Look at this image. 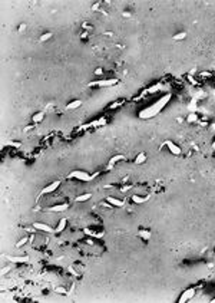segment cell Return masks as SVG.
Listing matches in <instances>:
<instances>
[{
    "label": "cell",
    "mask_w": 215,
    "mask_h": 303,
    "mask_svg": "<svg viewBox=\"0 0 215 303\" xmlns=\"http://www.w3.org/2000/svg\"><path fill=\"white\" fill-rule=\"evenodd\" d=\"M171 98H172V95L171 94H166L164 95L162 98H159L155 104H152L151 106H146L145 109H142L139 114V118L140 119H149V118H154L155 115H158L162 109L165 108V105L168 104L169 101H171Z\"/></svg>",
    "instance_id": "cell-1"
},
{
    "label": "cell",
    "mask_w": 215,
    "mask_h": 303,
    "mask_svg": "<svg viewBox=\"0 0 215 303\" xmlns=\"http://www.w3.org/2000/svg\"><path fill=\"white\" fill-rule=\"evenodd\" d=\"M93 177L95 175H89L86 171H82V170H75V171H72V172L69 174V178H76V180L83 181V183L90 181Z\"/></svg>",
    "instance_id": "cell-2"
},
{
    "label": "cell",
    "mask_w": 215,
    "mask_h": 303,
    "mask_svg": "<svg viewBox=\"0 0 215 303\" xmlns=\"http://www.w3.org/2000/svg\"><path fill=\"white\" fill-rule=\"evenodd\" d=\"M118 79L113 78V79H99V81H93L89 83V86H100V88H108V86H113L118 83Z\"/></svg>",
    "instance_id": "cell-3"
},
{
    "label": "cell",
    "mask_w": 215,
    "mask_h": 303,
    "mask_svg": "<svg viewBox=\"0 0 215 303\" xmlns=\"http://www.w3.org/2000/svg\"><path fill=\"white\" fill-rule=\"evenodd\" d=\"M195 296V289L194 287H189V289L187 290H184V293L179 296V299H178V302H181V303H185L188 302V300H191L192 297Z\"/></svg>",
    "instance_id": "cell-4"
},
{
    "label": "cell",
    "mask_w": 215,
    "mask_h": 303,
    "mask_svg": "<svg viewBox=\"0 0 215 303\" xmlns=\"http://www.w3.org/2000/svg\"><path fill=\"white\" fill-rule=\"evenodd\" d=\"M164 145H165V147H168L169 152H171V154H173V155H181V152H182V151H181V147H178V145L173 141H169V139H168V141L164 142Z\"/></svg>",
    "instance_id": "cell-5"
},
{
    "label": "cell",
    "mask_w": 215,
    "mask_h": 303,
    "mask_svg": "<svg viewBox=\"0 0 215 303\" xmlns=\"http://www.w3.org/2000/svg\"><path fill=\"white\" fill-rule=\"evenodd\" d=\"M33 227L36 228V230H39V231H43V233H52L53 231V228L49 226V224H46V223H33Z\"/></svg>",
    "instance_id": "cell-6"
},
{
    "label": "cell",
    "mask_w": 215,
    "mask_h": 303,
    "mask_svg": "<svg viewBox=\"0 0 215 303\" xmlns=\"http://www.w3.org/2000/svg\"><path fill=\"white\" fill-rule=\"evenodd\" d=\"M60 185V181L57 180V181H53V183H50L49 185H46L45 188L42 190V193L40 194H50V193H53L55 190H57V187Z\"/></svg>",
    "instance_id": "cell-7"
},
{
    "label": "cell",
    "mask_w": 215,
    "mask_h": 303,
    "mask_svg": "<svg viewBox=\"0 0 215 303\" xmlns=\"http://www.w3.org/2000/svg\"><path fill=\"white\" fill-rule=\"evenodd\" d=\"M106 203L112 207H123L125 205V201L116 198V197H106Z\"/></svg>",
    "instance_id": "cell-8"
},
{
    "label": "cell",
    "mask_w": 215,
    "mask_h": 303,
    "mask_svg": "<svg viewBox=\"0 0 215 303\" xmlns=\"http://www.w3.org/2000/svg\"><path fill=\"white\" fill-rule=\"evenodd\" d=\"M7 260L12 263H27L29 257L27 256H7Z\"/></svg>",
    "instance_id": "cell-9"
},
{
    "label": "cell",
    "mask_w": 215,
    "mask_h": 303,
    "mask_svg": "<svg viewBox=\"0 0 215 303\" xmlns=\"http://www.w3.org/2000/svg\"><path fill=\"white\" fill-rule=\"evenodd\" d=\"M67 207H69V204L67 203H62V204H56V205H53V207H50V209H47L49 211H56V213H60V211H65V210H67Z\"/></svg>",
    "instance_id": "cell-10"
},
{
    "label": "cell",
    "mask_w": 215,
    "mask_h": 303,
    "mask_svg": "<svg viewBox=\"0 0 215 303\" xmlns=\"http://www.w3.org/2000/svg\"><path fill=\"white\" fill-rule=\"evenodd\" d=\"M148 200H149V195H146V197H142V195H138V194L132 195V201L135 204H144V203H146Z\"/></svg>",
    "instance_id": "cell-11"
},
{
    "label": "cell",
    "mask_w": 215,
    "mask_h": 303,
    "mask_svg": "<svg viewBox=\"0 0 215 303\" xmlns=\"http://www.w3.org/2000/svg\"><path fill=\"white\" fill-rule=\"evenodd\" d=\"M66 224H67V220H66V218H62V220H59L56 228H55V233H62L66 228Z\"/></svg>",
    "instance_id": "cell-12"
},
{
    "label": "cell",
    "mask_w": 215,
    "mask_h": 303,
    "mask_svg": "<svg viewBox=\"0 0 215 303\" xmlns=\"http://www.w3.org/2000/svg\"><path fill=\"white\" fill-rule=\"evenodd\" d=\"M80 105H82V101L75 99V101H72V102H69V104L66 105V109H69V111H72V109H78Z\"/></svg>",
    "instance_id": "cell-13"
},
{
    "label": "cell",
    "mask_w": 215,
    "mask_h": 303,
    "mask_svg": "<svg viewBox=\"0 0 215 303\" xmlns=\"http://www.w3.org/2000/svg\"><path fill=\"white\" fill-rule=\"evenodd\" d=\"M138 236H139L140 238H144V240H149L151 237H152V233H151L149 230H144V228H142V230L138 231Z\"/></svg>",
    "instance_id": "cell-14"
},
{
    "label": "cell",
    "mask_w": 215,
    "mask_h": 303,
    "mask_svg": "<svg viewBox=\"0 0 215 303\" xmlns=\"http://www.w3.org/2000/svg\"><path fill=\"white\" fill-rule=\"evenodd\" d=\"M43 118H45V112L43 111H40V112H36V114L32 116V121L35 124H39V122H42Z\"/></svg>",
    "instance_id": "cell-15"
},
{
    "label": "cell",
    "mask_w": 215,
    "mask_h": 303,
    "mask_svg": "<svg viewBox=\"0 0 215 303\" xmlns=\"http://www.w3.org/2000/svg\"><path fill=\"white\" fill-rule=\"evenodd\" d=\"M90 197H92V194H90V193H85V194L78 195V197L75 198V201H76V203H85V201H88Z\"/></svg>",
    "instance_id": "cell-16"
},
{
    "label": "cell",
    "mask_w": 215,
    "mask_h": 303,
    "mask_svg": "<svg viewBox=\"0 0 215 303\" xmlns=\"http://www.w3.org/2000/svg\"><path fill=\"white\" fill-rule=\"evenodd\" d=\"M145 161H146V154L145 152H139L135 158V164L136 165H140V164H144Z\"/></svg>",
    "instance_id": "cell-17"
},
{
    "label": "cell",
    "mask_w": 215,
    "mask_h": 303,
    "mask_svg": "<svg viewBox=\"0 0 215 303\" xmlns=\"http://www.w3.org/2000/svg\"><path fill=\"white\" fill-rule=\"evenodd\" d=\"M83 233H85V234H88V236H90V237H96V238H100V237H103V233L93 231V230H89V228H83Z\"/></svg>",
    "instance_id": "cell-18"
},
{
    "label": "cell",
    "mask_w": 215,
    "mask_h": 303,
    "mask_svg": "<svg viewBox=\"0 0 215 303\" xmlns=\"http://www.w3.org/2000/svg\"><path fill=\"white\" fill-rule=\"evenodd\" d=\"M122 160H125V157H123V155H121V154H119V155H115V157H112V158H111V160H109V168H111V167H113V165H115V164H116L118 161H122Z\"/></svg>",
    "instance_id": "cell-19"
},
{
    "label": "cell",
    "mask_w": 215,
    "mask_h": 303,
    "mask_svg": "<svg viewBox=\"0 0 215 303\" xmlns=\"http://www.w3.org/2000/svg\"><path fill=\"white\" fill-rule=\"evenodd\" d=\"M52 36H53V33H52V32H46V33H43L42 36L39 38V40H40V42H47V40H49Z\"/></svg>",
    "instance_id": "cell-20"
},
{
    "label": "cell",
    "mask_w": 215,
    "mask_h": 303,
    "mask_svg": "<svg viewBox=\"0 0 215 303\" xmlns=\"http://www.w3.org/2000/svg\"><path fill=\"white\" fill-rule=\"evenodd\" d=\"M27 242H30V237H22L19 242L16 243V247H22V246H24V244H26Z\"/></svg>",
    "instance_id": "cell-21"
},
{
    "label": "cell",
    "mask_w": 215,
    "mask_h": 303,
    "mask_svg": "<svg viewBox=\"0 0 215 303\" xmlns=\"http://www.w3.org/2000/svg\"><path fill=\"white\" fill-rule=\"evenodd\" d=\"M187 38V32H179V33L173 35V40H182V39Z\"/></svg>",
    "instance_id": "cell-22"
},
{
    "label": "cell",
    "mask_w": 215,
    "mask_h": 303,
    "mask_svg": "<svg viewBox=\"0 0 215 303\" xmlns=\"http://www.w3.org/2000/svg\"><path fill=\"white\" fill-rule=\"evenodd\" d=\"M55 293H57V294H63V296H66V294H67V290H66L65 287H62V286H57V287H55Z\"/></svg>",
    "instance_id": "cell-23"
},
{
    "label": "cell",
    "mask_w": 215,
    "mask_h": 303,
    "mask_svg": "<svg viewBox=\"0 0 215 303\" xmlns=\"http://www.w3.org/2000/svg\"><path fill=\"white\" fill-rule=\"evenodd\" d=\"M159 89H162V85H161V83H158V85H154L152 88H149V91H148V92H149V94H155V92H156V91H159Z\"/></svg>",
    "instance_id": "cell-24"
},
{
    "label": "cell",
    "mask_w": 215,
    "mask_h": 303,
    "mask_svg": "<svg viewBox=\"0 0 215 303\" xmlns=\"http://www.w3.org/2000/svg\"><path fill=\"white\" fill-rule=\"evenodd\" d=\"M122 104H123V101H116V102H113V104H111V106H109V108H111V109H116L118 108V106H119V105H122Z\"/></svg>",
    "instance_id": "cell-25"
},
{
    "label": "cell",
    "mask_w": 215,
    "mask_h": 303,
    "mask_svg": "<svg viewBox=\"0 0 215 303\" xmlns=\"http://www.w3.org/2000/svg\"><path fill=\"white\" fill-rule=\"evenodd\" d=\"M196 119H198L196 114H189V115H188V122H195Z\"/></svg>",
    "instance_id": "cell-26"
},
{
    "label": "cell",
    "mask_w": 215,
    "mask_h": 303,
    "mask_svg": "<svg viewBox=\"0 0 215 303\" xmlns=\"http://www.w3.org/2000/svg\"><path fill=\"white\" fill-rule=\"evenodd\" d=\"M131 188H132V185H125V187H122L121 188V191L122 193H125V191H129Z\"/></svg>",
    "instance_id": "cell-27"
},
{
    "label": "cell",
    "mask_w": 215,
    "mask_h": 303,
    "mask_svg": "<svg viewBox=\"0 0 215 303\" xmlns=\"http://www.w3.org/2000/svg\"><path fill=\"white\" fill-rule=\"evenodd\" d=\"M95 73H96V75H102V73H103L102 68H98V69H96V71H95Z\"/></svg>",
    "instance_id": "cell-28"
},
{
    "label": "cell",
    "mask_w": 215,
    "mask_h": 303,
    "mask_svg": "<svg viewBox=\"0 0 215 303\" xmlns=\"http://www.w3.org/2000/svg\"><path fill=\"white\" fill-rule=\"evenodd\" d=\"M24 28H26V24H22V26H20V28H19V32H22V30H24Z\"/></svg>",
    "instance_id": "cell-29"
},
{
    "label": "cell",
    "mask_w": 215,
    "mask_h": 303,
    "mask_svg": "<svg viewBox=\"0 0 215 303\" xmlns=\"http://www.w3.org/2000/svg\"><path fill=\"white\" fill-rule=\"evenodd\" d=\"M212 147H214V150H215V142H214V145H212Z\"/></svg>",
    "instance_id": "cell-30"
},
{
    "label": "cell",
    "mask_w": 215,
    "mask_h": 303,
    "mask_svg": "<svg viewBox=\"0 0 215 303\" xmlns=\"http://www.w3.org/2000/svg\"><path fill=\"white\" fill-rule=\"evenodd\" d=\"M214 302H215V299H214Z\"/></svg>",
    "instance_id": "cell-31"
}]
</instances>
